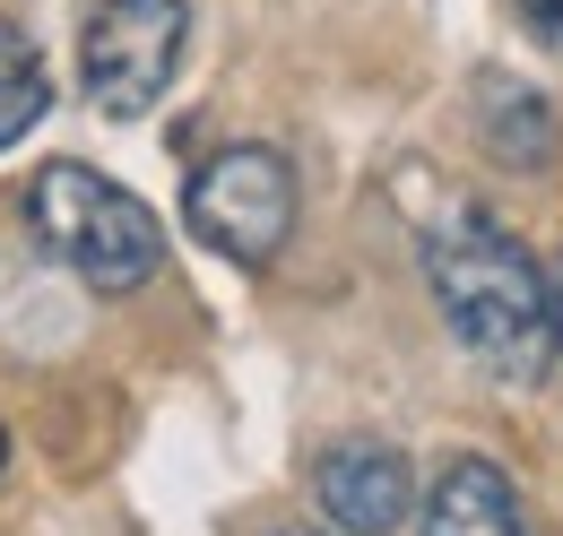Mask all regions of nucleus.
<instances>
[{"mask_svg": "<svg viewBox=\"0 0 563 536\" xmlns=\"http://www.w3.org/2000/svg\"><path fill=\"white\" fill-rule=\"evenodd\" d=\"M183 44H191V0H96V18L78 35L87 104L104 122L156 113L174 69H183Z\"/></svg>", "mask_w": 563, "mask_h": 536, "instance_id": "obj_3", "label": "nucleus"}, {"mask_svg": "<svg viewBox=\"0 0 563 536\" xmlns=\"http://www.w3.org/2000/svg\"><path fill=\"white\" fill-rule=\"evenodd\" d=\"M26 234L70 268L78 286L96 294H140L147 277L165 268V234L113 174L78 165V156H53L35 182H26Z\"/></svg>", "mask_w": 563, "mask_h": 536, "instance_id": "obj_2", "label": "nucleus"}, {"mask_svg": "<svg viewBox=\"0 0 563 536\" xmlns=\"http://www.w3.org/2000/svg\"><path fill=\"white\" fill-rule=\"evenodd\" d=\"M520 18H529V35L547 53H563V0H520Z\"/></svg>", "mask_w": 563, "mask_h": 536, "instance_id": "obj_9", "label": "nucleus"}, {"mask_svg": "<svg viewBox=\"0 0 563 536\" xmlns=\"http://www.w3.org/2000/svg\"><path fill=\"white\" fill-rule=\"evenodd\" d=\"M278 536H339V528H278Z\"/></svg>", "mask_w": 563, "mask_h": 536, "instance_id": "obj_11", "label": "nucleus"}, {"mask_svg": "<svg viewBox=\"0 0 563 536\" xmlns=\"http://www.w3.org/2000/svg\"><path fill=\"white\" fill-rule=\"evenodd\" d=\"M312 502H321V520L339 536H399L408 511H417V476H408V459L390 442L347 433V442H330L312 459Z\"/></svg>", "mask_w": 563, "mask_h": 536, "instance_id": "obj_5", "label": "nucleus"}, {"mask_svg": "<svg viewBox=\"0 0 563 536\" xmlns=\"http://www.w3.org/2000/svg\"><path fill=\"white\" fill-rule=\"evenodd\" d=\"M424 286L442 330L486 364L494 381H538L555 355V312H547V268L529 260L486 208H451L424 234Z\"/></svg>", "mask_w": 563, "mask_h": 536, "instance_id": "obj_1", "label": "nucleus"}, {"mask_svg": "<svg viewBox=\"0 0 563 536\" xmlns=\"http://www.w3.org/2000/svg\"><path fill=\"white\" fill-rule=\"evenodd\" d=\"M183 216H191V234L217 260L269 268L286 252V234H295V165L278 147H225V156H209L191 174Z\"/></svg>", "mask_w": 563, "mask_h": 536, "instance_id": "obj_4", "label": "nucleus"}, {"mask_svg": "<svg viewBox=\"0 0 563 536\" xmlns=\"http://www.w3.org/2000/svg\"><path fill=\"white\" fill-rule=\"evenodd\" d=\"M477 138H486L494 165H511V174L555 165V113H547V96L520 87V78H477Z\"/></svg>", "mask_w": 563, "mask_h": 536, "instance_id": "obj_7", "label": "nucleus"}, {"mask_svg": "<svg viewBox=\"0 0 563 536\" xmlns=\"http://www.w3.org/2000/svg\"><path fill=\"white\" fill-rule=\"evenodd\" d=\"M547 312H555V355H563V260L547 268Z\"/></svg>", "mask_w": 563, "mask_h": 536, "instance_id": "obj_10", "label": "nucleus"}, {"mask_svg": "<svg viewBox=\"0 0 563 536\" xmlns=\"http://www.w3.org/2000/svg\"><path fill=\"white\" fill-rule=\"evenodd\" d=\"M424 536H529L511 476L494 459H477V450H460L451 468L424 484Z\"/></svg>", "mask_w": 563, "mask_h": 536, "instance_id": "obj_6", "label": "nucleus"}, {"mask_svg": "<svg viewBox=\"0 0 563 536\" xmlns=\"http://www.w3.org/2000/svg\"><path fill=\"white\" fill-rule=\"evenodd\" d=\"M44 104H53V78L35 62V44L0 18V147H18V138L44 122Z\"/></svg>", "mask_w": 563, "mask_h": 536, "instance_id": "obj_8", "label": "nucleus"}, {"mask_svg": "<svg viewBox=\"0 0 563 536\" xmlns=\"http://www.w3.org/2000/svg\"><path fill=\"white\" fill-rule=\"evenodd\" d=\"M0 468H9V433H0Z\"/></svg>", "mask_w": 563, "mask_h": 536, "instance_id": "obj_12", "label": "nucleus"}]
</instances>
